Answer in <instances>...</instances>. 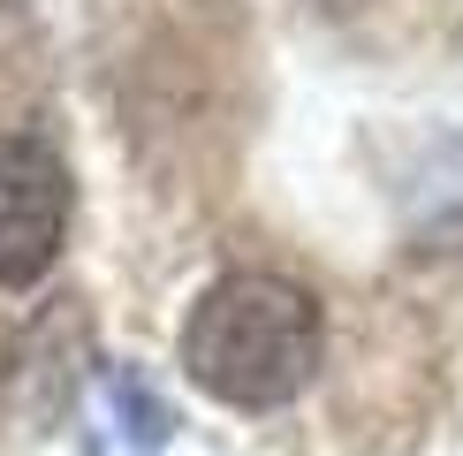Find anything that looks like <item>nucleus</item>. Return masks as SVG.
<instances>
[{
    "label": "nucleus",
    "instance_id": "f257e3e1",
    "mask_svg": "<svg viewBox=\"0 0 463 456\" xmlns=\"http://www.w3.org/2000/svg\"><path fill=\"white\" fill-rule=\"evenodd\" d=\"M183 380L228 411H281L312 388L326 357V312L304 281L236 266L205 281L183 319Z\"/></svg>",
    "mask_w": 463,
    "mask_h": 456
},
{
    "label": "nucleus",
    "instance_id": "f03ea898",
    "mask_svg": "<svg viewBox=\"0 0 463 456\" xmlns=\"http://www.w3.org/2000/svg\"><path fill=\"white\" fill-rule=\"evenodd\" d=\"M69 236V160L38 129L0 138V290H31L53 274Z\"/></svg>",
    "mask_w": 463,
    "mask_h": 456
},
{
    "label": "nucleus",
    "instance_id": "7ed1b4c3",
    "mask_svg": "<svg viewBox=\"0 0 463 456\" xmlns=\"http://www.w3.org/2000/svg\"><path fill=\"white\" fill-rule=\"evenodd\" d=\"M91 426L114 433V449L152 456L167 433H175V411H167V395L152 388L137 366H107V373H99V388H91Z\"/></svg>",
    "mask_w": 463,
    "mask_h": 456
}]
</instances>
